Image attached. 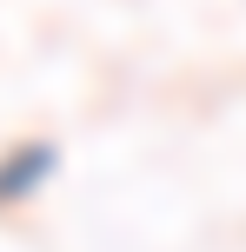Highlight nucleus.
I'll list each match as a JSON object with an SVG mask.
<instances>
[{
  "label": "nucleus",
  "instance_id": "1",
  "mask_svg": "<svg viewBox=\"0 0 246 252\" xmlns=\"http://www.w3.org/2000/svg\"><path fill=\"white\" fill-rule=\"evenodd\" d=\"M53 166H60V146H53V139H20V146H7L0 153V206L34 199V192L53 179Z\"/></svg>",
  "mask_w": 246,
  "mask_h": 252
}]
</instances>
